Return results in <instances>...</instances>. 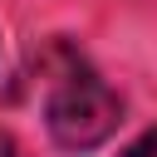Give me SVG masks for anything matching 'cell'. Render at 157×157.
Returning <instances> with one entry per match:
<instances>
[{
  "label": "cell",
  "mask_w": 157,
  "mask_h": 157,
  "mask_svg": "<svg viewBox=\"0 0 157 157\" xmlns=\"http://www.w3.org/2000/svg\"><path fill=\"white\" fill-rule=\"evenodd\" d=\"M123 157H157V128H152V132H142V137H137Z\"/></svg>",
  "instance_id": "obj_2"
},
{
  "label": "cell",
  "mask_w": 157,
  "mask_h": 157,
  "mask_svg": "<svg viewBox=\"0 0 157 157\" xmlns=\"http://www.w3.org/2000/svg\"><path fill=\"white\" fill-rule=\"evenodd\" d=\"M123 123V98L98 78V74H69L49 93V132L69 152L98 147L113 128Z\"/></svg>",
  "instance_id": "obj_1"
}]
</instances>
